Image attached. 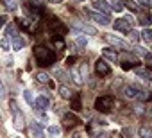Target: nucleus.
Returning <instances> with one entry per match:
<instances>
[{"mask_svg":"<svg viewBox=\"0 0 152 138\" xmlns=\"http://www.w3.org/2000/svg\"><path fill=\"white\" fill-rule=\"evenodd\" d=\"M34 57H36V61H38L41 66H50V65L56 61L54 50H50V48L45 47V45H36V47H34Z\"/></svg>","mask_w":152,"mask_h":138,"instance_id":"1","label":"nucleus"},{"mask_svg":"<svg viewBox=\"0 0 152 138\" xmlns=\"http://www.w3.org/2000/svg\"><path fill=\"white\" fill-rule=\"evenodd\" d=\"M113 104H115V99H113L111 95H104V97H99V99L95 101V108H97L99 111H102V113L111 111Z\"/></svg>","mask_w":152,"mask_h":138,"instance_id":"2","label":"nucleus"},{"mask_svg":"<svg viewBox=\"0 0 152 138\" xmlns=\"http://www.w3.org/2000/svg\"><path fill=\"white\" fill-rule=\"evenodd\" d=\"M11 111H13V124H15V127L18 131H23L25 129V120H23L22 111L16 108V102L15 101H11Z\"/></svg>","mask_w":152,"mask_h":138,"instance_id":"3","label":"nucleus"},{"mask_svg":"<svg viewBox=\"0 0 152 138\" xmlns=\"http://www.w3.org/2000/svg\"><path fill=\"white\" fill-rule=\"evenodd\" d=\"M95 70H97V74H99L100 77H106V76L111 74V68H109V65H107L104 59H99V61L95 63Z\"/></svg>","mask_w":152,"mask_h":138,"instance_id":"4","label":"nucleus"},{"mask_svg":"<svg viewBox=\"0 0 152 138\" xmlns=\"http://www.w3.org/2000/svg\"><path fill=\"white\" fill-rule=\"evenodd\" d=\"M48 29L52 32H59V34H66V27L57 20V18H50L48 20Z\"/></svg>","mask_w":152,"mask_h":138,"instance_id":"5","label":"nucleus"},{"mask_svg":"<svg viewBox=\"0 0 152 138\" xmlns=\"http://www.w3.org/2000/svg\"><path fill=\"white\" fill-rule=\"evenodd\" d=\"M88 15H90L97 23H100V25H109V23H111L109 16H107V15H104V13H93V11H88Z\"/></svg>","mask_w":152,"mask_h":138,"instance_id":"6","label":"nucleus"},{"mask_svg":"<svg viewBox=\"0 0 152 138\" xmlns=\"http://www.w3.org/2000/svg\"><path fill=\"white\" fill-rule=\"evenodd\" d=\"M48 106H50L48 97H45V95L36 97V101H34V108H36L38 111H45V109H48Z\"/></svg>","mask_w":152,"mask_h":138,"instance_id":"7","label":"nucleus"},{"mask_svg":"<svg viewBox=\"0 0 152 138\" xmlns=\"http://www.w3.org/2000/svg\"><path fill=\"white\" fill-rule=\"evenodd\" d=\"M115 29L120 31V32H129V31H132L129 18H120V20H116V22H115Z\"/></svg>","mask_w":152,"mask_h":138,"instance_id":"8","label":"nucleus"},{"mask_svg":"<svg viewBox=\"0 0 152 138\" xmlns=\"http://www.w3.org/2000/svg\"><path fill=\"white\" fill-rule=\"evenodd\" d=\"M138 23H140L141 27H148V25L152 23V16H150L148 9H145V11H141V13L138 15Z\"/></svg>","mask_w":152,"mask_h":138,"instance_id":"9","label":"nucleus"},{"mask_svg":"<svg viewBox=\"0 0 152 138\" xmlns=\"http://www.w3.org/2000/svg\"><path fill=\"white\" fill-rule=\"evenodd\" d=\"M104 40H106L107 43H111V45L118 47V48H127V47H129V45H127V41H124V40H120V38H115V36H111V34H106V36H104Z\"/></svg>","mask_w":152,"mask_h":138,"instance_id":"10","label":"nucleus"},{"mask_svg":"<svg viewBox=\"0 0 152 138\" xmlns=\"http://www.w3.org/2000/svg\"><path fill=\"white\" fill-rule=\"evenodd\" d=\"M72 25H73L75 29L83 31V32H88V34H97L95 27H91V25H88V23H81V22H77V20H73V22H72Z\"/></svg>","mask_w":152,"mask_h":138,"instance_id":"11","label":"nucleus"},{"mask_svg":"<svg viewBox=\"0 0 152 138\" xmlns=\"http://www.w3.org/2000/svg\"><path fill=\"white\" fill-rule=\"evenodd\" d=\"M29 133H31V138H45L43 136V129L38 124H34V122L29 126Z\"/></svg>","mask_w":152,"mask_h":138,"instance_id":"12","label":"nucleus"},{"mask_svg":"<svg viewBox=\"0 0 152 138\" xmlns=\"http://www.w3.org/2000/svg\"><path fill=\"white\" fill-rule=\"evenodd\" d=\"M63 124H64L66 127H73V126L79 124V118L75 117V115H72V113H66V115L63 117Z\"/></svg>","mask_w":152,"mask_h":138,"instance_id":"13","label":"nucleus"},{"mask_svg":"<svg viewBox=\"0 0 152 138\" xmlns=\"http://www.w3.org/2000/svg\"><path fill=\"white\" fill-rule=\"evenodd\" d=\"M95 9L100 13H104V15H109V11H111V7H109V4L107 2H104V0H97V2H95Z\"/></svg>","mask_w":152,"mask_h":138,"instance_id":"14","label":"nucleus"},{"mask_svg":"<svg viewBox=\"0 0 152 138\" xmlns=\"http://www.w3.org/2000/svg\"><path fill=\"white\" fill-rule=\"evenodd\" d=\"M102 56H104L106 59H109V61H113V63H115V61L118 59V54H116L115 50H111V48H104V50H102Z\"/></svg>","mask_w":152,"mask_h":138,"instance_id":"15","label":"nucleus"},{"mask_svg":"<svg viewBox=\"0 0 152 138\" xmlns=\"http://www.w3.org/2000/svg\"><path fill=\"white\" fill-rule=\"evenodd\" d=\"M11 45H13V48H15V50H20V48H23V40L16 34V36H13V38H11Z\"/></svg>","mask_w":152,"mask_h":138,"instance_id":"16","label":"nucleus"},{"mask_svg":"<svg viewBox=\"0 0 152 138\" xmlns=\"http://www.w3.org/2000/svg\"><path fill=\"white\" fill-rule=\"evenodd\" d=\"M140 136L141 138H152V126H141Z\"/></svg>","mask_w":152,"mask_h":138,"instance_id":"17","label":"nucleus"},{"mask_svg":"<svg viewBox=\"0 0 152 138\" xmlns=\"http://www.w3.org/2000/svg\"><path fill=\"white\" fill-rule=\"evenodd\" d=\"M124 95H125L127 99H134V97L138 95V90H136L134 86H127V88L124 90Z\"/></svg>","mask_w":152,"mask_h":138,"instance_id":"18","label":"nucleus"},{"mask_svg":"<svg viewBox=\"0 0 152 138\" xmlns=\"http://www.w3.org/2000/svg\"><path fill=\"white\" fill-rule=\"evenodd\" d=\"M111 9L116 11V13H120L124 9V0H111Z\"/></svg>","mask_w":152,"mask_h":138,"instance_id":"19","label":"nucleus"},{"mask_svg":"<svg viewBox=\"0 0 152 138\" xmlns=\"http://www.w3.org/2000/svg\"><path fill=\"white\" fill-rule=\"evenodd\" d=\"M59 95H61L63 99H68V101H70V99L73 97V93H72V92H70V90H68L66 86H61V88H59Z\"/></svg>","mask_w":152,"mask_h":138,"instance_id":"20","label":"nucleus"},{"mask_svg":"<svg viewBox=\"0 0 152 138\" xmlns=\"http://www.w3.org/2000/svg\"><path fill=\"white\" fill-rule=\"evenodd\" d=\"M141 40L147 41V43H152V31H150V29H145V31L141 32Z\"/></svg>","mask_w":152,"mask_h":138,"instance_id":"21","label":"nucleus"},{"mask_svg":"<svg viewBox=\"0 0 152 138\" xmlns=\"http://www.w3.org/2000/svg\"><path fill=\"white\" fill-rule=\"evenodd\" d=\"M70 101H72V109H75V111L81 109V97H72Z\"/></svg>","mask_w":152,"mask_h":138,"instance_id":"22","label":"nucleus"},{"mask_svg":"<svg viewBox=\"0 0 152 138\" xmlns=\"http://www.w3.org/2000/svg\"><path fill=\"white\" fill-rule=\"evenodd\" d=\"M136 74H138V77H141V79H145V81H150V74H148L147 70H141V68H136Z\"/></svg>","mask_w":152,"mask_h":138,"instance_id":"23","label":"nucleus"},{"mask_svg":"<svg viewBox=\"0 0 152 138\" xmlns=\"http://www.w3.org/2000/svg\"><path fill=\"white\" fill-rule=\"evenodd\" d=\"M36 77H38V81H39V83H45V84H48V86H54V84L48 81V76H47V74H41V72H39Z\"/></svg>","mask_w":152,"mask_h":138,"instance_id":"24","label":"nucleus"},{"mask_svg":"<svg viewBox=\"0 0 152 138\" xmlns=\"http://www.w3.org/2000/svg\"><path fill=\"white\" fill-rule=\"evenodd\" d=\"M52 41H54V47H56L57 50H63V48H64V41H63V38H54Z\"/></svg>","mask_w":152,"mask_h":138,"instance_id":"25","label":"nucleus"},{"mask_svg":"<svg viewBox=\"0 0 152 138\" xmlns=\"http://www.w3.org/2000/svg\"><path fill=\"white\" fill-rule=\"evenodd\" d=\"M136 97L145 102V101H150V99H152V92H143V93H138Z\"/></svg>","mask_w":152,"mask_h":138,"instance_id":"26","label":"nucleus"},{"mask_svg":"<svg viewBox=\"0 0 152 138\" xmlns=\"http://www.w3.org/2000/svg\"><path fill=\"white\" fill-rule=\"evenodd\" d=\"M23 97H25V101H27L29 104H34V101H36V99H34V95H32V92H29V90H25V92H23Z\"/></svg>","mask_w":152,"mask_h":138,"instance_id":"27","label":"nucleus"},{"mask_svg":"<svg viewBox=\"0 0 152 138\" xmlns=\"http://www.w3.org/2000/svg\"><path fill=\"white\" fill-rule=\"evenodd\" d=\"M124 6H127V7H129L131 11H134V13L138 11V4H136V2H132V0H129V2H125Z\"/></svg>","mask_w":152,"mask_h":138,"instance_id":"28","label":"nucleus"},{"mask_svg":"<svg viewBox=\"0 0 152 138\" xmlns=\"http://www.w3.org/2000/svg\"><path fill=\"white\" fill-rule=\"evenodd\" d=\"M0 48H2V50H9V41H7V38H2V40H0Z\"/></svg>","mask_w":152,"mask_h":138,"instance_id":"29","label":"nucleus"},{"mask_svg":"<svg viewBox=\"0 0 152 138\" xmlns=\"http://www.w3.org/2000/svg\"><path fill=\"white\" fill-rule=\"evenodd\" d=\"M6 6H7V9L9 11H16V4H15V0H6Z\"/></svg>","mask_w":152,"mask_h":138,"instance_id":"30","label":"nucleus"},{"mask_svg":"<svg viewBox=\"0 0 152 138\" xmlns=\"http://www.w3.org/2000/svg\"><path fill=\"white\" fill-rule=\"evenodd\" d=\"M18 23H20V25H22L23 29H31V23H29V22H27L25 18H18Z\"/></svg>","mask_w":152,"mask_h":138,"instance_id":"31","label":"nucleus"},{"mask_svg":"<svg viewBox=\"0 0 152 138\" xmlns=\"http://www.w3.org/2000/svg\"><path fill=\"white\" fill-rule=\"evenodd\" d=\"M136 66V61H132V63H122V68H124V70H129V68H134Z\"/></svg>","mask_w":152,"mask_h":138,"instance_id":"32","label":"nucleus"},{"mask_svg":"<svg viewBox=\"0 0 152 138\" xmlns=\"http://www.w3.org/2000/svg\"><path fill=\"white\" fill-rule=\"evenodd\" d=\"M72 77H73V81L77 83V84H83V79H81V76L77 72H72Z\"/></svg>","mask_w":152,"mask_h":138,"instance_id":"33","label":"nucleus"},{"mask_svg":"<svg viewBox=\"0 0 152 138\" xmlns=\"http://www.w3.org/2000/svg\"><path fill=\"white\" fill-rule=\"evenodd\" d=\"M75 43H77L79 47H86V43H88V41H86V38H83V36H81V38L75 40Z\"/></svg>","mask_w":152,"mask_h":138,"instance_id":"34","label":"nucleus"},{"mask_svg":"<svg viewBox=\"0 0 152 138\" xmlns=\"http://www.w3.org/2000/svg\"><path fill=\"white\" fill-rule=\"evenodd\" d=\"M138 2H140L141 6H145L147 9H150V7H152V0H138Z\"/></svg>","mask_w":152,"mask_h":138,"instance_id":"35","label":"nucleus"},{"mask_svg":"<svg viewBox=\"0 0 152 138\" xmlns=\"http://www.w3.org/2000/svg\"><path fill=\"white\" fill-rule=\"evenodd\" d=\"M129 34H131V40H134V41H138V40H140V34H138L136 31H129Z\"/></svg>","mask_w":152,"mask_h":138,"instance_id":"36","label":"nucleus"},{"mask_svg":"<svg viewBox=\"0 0 152 138\" xmlns=\"http://www.w3.org/2000/svg\"><path fill=\"white\" fill-rule=\"evenodd\" d=\"M4 97H6V86L0 83V99H4Z\"/></svg>","mask_w":152,"mask_h":138,"instance_id":"37","label":"nucleus"},{"mask_svg":"<svg viewBox=\"0 0 152 138\" xmlns=\"http://www.w3.org/2000/svg\"><path fill=\"white\" fill-rule=\"evenodd\" d=\"M48 133H52V134H59V129H57L56 126H50V127H48Z\"/></svg>","mask_w":152,"mask_h":138,"instance_id":"38","label":"nucleus"},{"mask_svg":"<svg viewBox=\"0 0 152 138\" xmlns=\"http://www.w3.org/2000/svg\"><path fill=\"white\" fill-rule=\"evenodd\" d=\"M124 138H131V129H124Z\"/></svg>","mask_w":152,"mask_h":138,"instance_id":"39","label":"nucleus"},{"mask_svg":"<svg viewBox=\"0 0 152 138\" xmlns=\"http://www.w3.org/2000/svg\"><path fill=\"white\" fill-rule=\"evenodd\" d=\"M147 63H150V65H152V54H148V56H147Z\"/></svg>","mask_w":152,"mask_h":138,"instance_id":"40","label":"nucleus"},{"mask_svg":"<svg viewBox=\"0 0 152 138\" xmlns=\"http://www.w3.org/2000/svg\"><path fill=\"white\" fill-rule=\"evenodd\" d=\"M4 23H6V18H4V16H0V27H2Z\"/></svg>","mask_w":152,"mask_h":138,"instance_id":"41","label":"nucleus"},{"mask_svg":"<svg viewBox=\"0 0 152 138\" xmlns=\"http://www.w3.org/2000/svg\"><path fill=\"white\" fill-rule=\"evenodd\" d=\"M48 2H54V4H57V2H61V0H48Z\"/></svg>","mask_w":152,"mask_h":138,"instance_id":"42","label":"nucleus"},{"mask_svg":"<svg viewBox=\"0 0 152 138\" xmlns=\"http://www.w3.org/2000/svg\"><path fill=\"white\" fill-rule=\"evenodd\" d=\"M79 2H84V0H79Z\"/></svg>","mask_w":152,"mask_h":138,"instance_id":"43","label":"nucleus"}]
</instances>
